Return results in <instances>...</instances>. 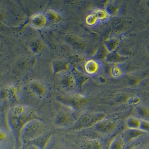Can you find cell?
<instances>
[{"label": "cell", "mask_w": 149, "mask_h": 149, "mask_svg": "<svg viewBox=\"0 0 149 149\" xmlns=\"http://www.w3.org/2000/svg\"><path fill=\"white\" fill-rule=\"evenodd\" d=\"M141 119L134 117H130L126 120L125 124L127 128L140 130Z\"/></svg>", "instance_id": "cell-6"}, {"label": "cell", "mask_w": 149, "mask_h": 149, "mask_svg": "<svg viewBox=\"0 0 149 149\" xmlns=\"http://www.w3.org/2000/svg\"><path fill=\"white\" fill-rule=\"evenodd\" d=\"M136 112L138 115L143 118L149 117V111L148 109L143 107H139L137 109Z\"/></svg>", "instance_id": "cell-8"}, {"label": "cell", "mask_w": 149, "mask_h": 149, "mask_svg": "<svg viewBox=\"0 0 149 149\" xmlns=\"http://www.w3.org/2000/svg\"><path fill=\"white\" fill-rule=\"evenodd\" d=\"M146 133L140 130L127 128L121 134L126 144L138 138Z\"/></svg>", "instance_id": "cell-4"}, {"label": "cell", "mask_w": 149, "mask_h": 149, "mask_svg": "<svg viewBox=\"0 0 149 149\" xmlns=\"http://www.w3.org/2000/svg\"><path fill=\"white\" fill-rule=\"evenodd\" d=\"M104 145L101 140L96 138L86 139L81 143V149H104Z\"/></svg>", "instance_id": "cell-3"}, {"label": "cell", "mask_w": 149, "mask_h": 149, "mask_svg": "<svg viewBox=\"0 0 149 149\" xmlns=\"http://www.w3.org/2000/svg\"><path fill=\"white\" fill-rule=\"evenodd\" d=\"M106 114L103 113H91L83 114L75 123V128L82 130L93 127L102 120L106 118Z\"/></svg>", "instance_id": "cell-1"}, {"label": "cell", "mask_w": 149, "mask_h": 149, "mask_svg": "<svg viewBox=\"0 0 149 149\" xmlns=\"http://www.w3.org/2000/svg\"><path fill=\"white\" fill-rule=\"evenodd\" d=\"M133 149H140L139 148H134Z\"/></svg>", "instance_id": "cell-10"}, {"label": "cell", "mask_w": 149, "mask_h": 149, "mask_svg": "<svg viewBox=\"0 0 149 149\" xmlns=\"http://www.w3.org/2000/svg\"><path fill=\"white\" fill-rule=\"evenodd\" d=\"M140 130L144 131L146 133L149 132V121L141 119Z\"/></svg>", "instance_id": "cell-9"}, {"label": "cell", "mask_w": 149, "mask_h": 149, "mask_svg": "<svg viewBox=\"0 0 149 149\" xmlns=\"http://www.w3.org/2000/svg\"><path fill=\"white\" fill-rule=\"evenodd\" d=\"M115 123L105 118L94 126L97 133L103 135H108L113 132L116 128Z\"/></svg>", "instance_id": "cell-2"}, {"label": "cell", "mask_w": 149, "mask_h": 149, "mask_svg": "<svg viewBox=\"0 0 149 149\" xmlns=\"http://www.w3.org/2000/svg\"><path fill=\"white\" fill-rule=\"evenodd\" d=\"M86 68L88 73L94 74L98 70V65L96 62L91 61L87 62L86 65Z\"/></svg>", "instance_id": "cell-7"}, {"label": "cell", "mask_w": 149, "mask_h": 149, "mask_svg": "<svg viewBox=\"0 0 149 149\" xmlns=\"http://www.w3.org/2000/svg\"><path fill=\"white\" fill-rule=\"evenodd\" d=\"M126 143L122 134H119L112 140L109 149H124Z\"/></svg>", "instance_id": "cell-5"}]
</instances>
